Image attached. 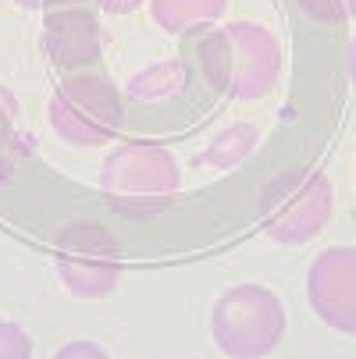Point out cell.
<instances>
[{"label": "cell", "mask_w": 356, "mask_h": 359, "mask_svg": "<svg viewBox=\"0 0 356 359\" xmlns=\"http://www.w3.org/2000/svg\"><path fill=\"white\" fill-rule=\"evenodd\" d=\"M100 189L125 207H157L182 189V171L157 142H121L107 153Z\"/></svg>", "instance_id": "5"}, {"label": "cell", "mask_w": 356, "mask_h": 359, "mask_svg": "<svg viewBox=\"0 0 356 359\" xmlns=\"http://www.w3.org/2000/svg\"><path fill=\"white\" fill-rule=\"evenodd\" d=\"M349 75H352V82H356V36H352V43H349Z\"/></svg>", "instance_id": "17"}, {"label": "cell", "mask_w": 356, "mask_h": 359, "mask_svg": "<svg viewBox=\"0 0 356 359\" xmlns=\"http://www.w3.org/2000/svg\"><path fill=\"white\" fill-rule=\"evenodd\" d=\"M79 348H61L58 352V359H65V355H104V348H96V345H89V341H75Z\"/></svg>", "instance_id": "16"}, {"label": "cell", "mask_w": 356, "mask_h": 359, "mask_svg": "<svg viewBox=\"0 0 356 359\" xmlns=\"http://www.w3.org/2000/svg\"><path fill=\"white\" fill-rule=\"evenodd\" d=\"M299 8L317 22H345L356 15V0H299Z\"/></svg>", "instance_id": "12"}, {"label": "cell", "mask_w": 356, "mask_h": 359, "mask_svg": "<svg viewBox=\"0 0 356 359\" xmlns=\"http://www.w3.org/2000/svg\"><path fill=\"white\" fill-rule=\"evenodd\" d=\"M100 4H104L107 15H132L136 8L146 4V0H100Z\"/></svg>", "instance_id": "14"}, {"label": "cell", "mask_w": 356, "mask_h": 359, "mask_svg": "<svg viewBox=\"0 0 356 359\" xmlns=\"http://www.w3.org/2000/svg\"><path fill=\"white\" fill-rule=\"evenodd\" d=\"M285 306L264 285L228 288L211 313V338L228 359H261L282 345Z\"/></svg>", "instance_id": "2"}, {"label": "cell", "mask_w": 356, "mask_h": 359, "mask_svg": "<svg viewBox=\"0 0 356 359\" xmlns=\"http://www.w3.org/2000/svg\"><path fill=\"white\" fill-rule=\"evenodd\" d=\"M207 79L232 100H264L282 75V46L268 25L228 22L199 50Z\"/></svg>", "instance_id": "1"}, {"label": "cell", "mask_w": 356, "mask_h": 359, "mask_svg": "<svg viewBox=\"0 0 356 359\" xmlns=\"http://www.w3.org/2000/svg\"><path fill=\"white\" fill-rule=\"evenodd\" d=\"M18 8L25 11H50V8H65V4H75V0H15Z\"/></svg>", "instance_id": "15"}, {"label": "cell", "mask_w": 356, "mask_h": 359, "mask_svg": "<svg viewBox=\"0 0 356 359\" xmlns=\"http://www.w3.org/2000/svg\"><path fill=\"white\" fill-rule=\"evenodd\" d=\"M46 54L61 68H82L93 65L100 54V25L89 11L65 8L46 18Z\"/></svg>", "instance_id": "8"}, {"label": "cell", "mask_w": 356, "mask_h": 359, "mask_svg": "<svg viewBox=\"0 0 356 359\" xmlns=\"http://www.w3.org/2000/svg\"><path fill=\"white\" fill-rule=\"evenodd\" d=\"M189 82V68L182 61H157L143 72H136L125 82V93L132 100H143V104H157V100H171L185 89Z\"/></svg>", "instance_id": "10"}, {"label": "cell", "mask_w": 356, "mask_h": 359, "mask_svg": "<svg viewBox=\"0 0 356 359\" xmlns=\"http://www.w3.org/2000/svg\"><path fill=\"white\" fill-rule=\"evenodd\" d=\"M58 278L75 299H104L121 281V249L100 224H72L58 242Z\"/></svg>", "instance_id": "6"}, {"label": "cell", "mask_w": 356, "mask_h": 359, "mask_svg": "<svg viewBox=\"0 0 356 359\" xmlns=\"http://www.w3.org/2000/svg\"><path fill=\"white\" fill-rule=\"evenodd\" d=\"M307 302L321 324L356 334V249L331 245L307 267Z\"/></svg>", "instance_id": "7"}, {"label": "cell", "mask_w": 356, "mask_h": 359, "mask_svg": "<svg viewBox=\"0 0 356 359\" xmlns=\"http://www.w3.org/2000/svg\"><path fill=\"white\" fill-rule=\"evenodd\" d=\"M32 352L29 334L8 320H0V359H25Z\"/></svg>", "instance_id": "13"}, {"label": "cell", "mask_w": 356, "mask_h": 359, "mask_svg": "<svg viewBox=\"0 0 356 359\" xmlns=\"http://www.w3.org/2000/svg\"><path fill=\"white\" fill-rule=\"evenodd\" d=\"M46 118L54 135L72 146H104L121 128V96L107 79L79 75L58 86Z\"/></svg>", "instance_id": "4"}, {"label": "cell", "mask_w": 356, "mask_h": 359, "mask_svg": "<svg viewBox=\"0 0 356 359\" xmlns=\"http://www.w3.org/2000/svg\"><path fill=\"white\" fill-rule=\"evenodd\" d=\"M257 139H261V132H257V125H246V121H239V125H232V128H225L207 149L196 157V164H203V168H214V171H228V168H235L239 161H246L249 153H253V146H257Z\"/></svg>", "instance_id": "11"}, {"label": "cell", "mask_w": 356, "mask_h": 359, "mask_svg": "<svg viewBox=\"0 0 356 359\" xmlns=\"http://www.w3.org/2000/svg\"><path fill=\"white\" fill-rule=\"evenodd\" d=\"M335 210L331 182L317 171L282 175L261 199V217L268 238L278 245H303L317 238Z\"/></svg>", "instance_id": "3"}, {"label": "cell", "mask_w": 356, "mask_h": 359, "mask_svg": "<svg viewBox=\"0 0 356 359\" xmlns=\"http://www.w3.org/2000/svg\"><path fill=\"white\" fill-rule=\"evenodd\" d=\"M228 0H150V15L168 36H192L214 25Z\"/></svg>", "instance_id": "9"}]
</instances>
